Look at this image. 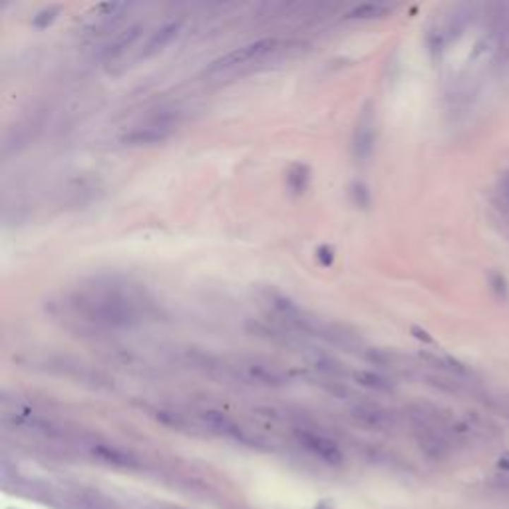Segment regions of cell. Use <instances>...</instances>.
Listing matches in <instances>:
<instances>
[{
  "label": "cell",
  "instance_id": "3957f363",
  "mask_svg": "<svg viewBox=\"0 0 509 509\" xmlns=\"http://www.w3.org/2000/svg\"><path fill=\"white\" fill-rule=\"evenodd\" d=\"M293 436L294 440H297V444L301 445L306 454H311L316 460L328 464V466H340L345 462L342 450L326 433L316 432V430L306 428V426H299V428L293 430Z\"/></svg>",
  "mask_w": 509,
  "mask_h": 509
},
{
  "label": "cell",
  "instance_id": "5b68a950",
  "mask_svg": "<svg viewBox=\"0 0 509 509\" xmlns=\"http://www.w3.org/2000/svg\"><path fill=\"white\" fill-rule=\"evenodd\" d=\"M374 145H376V114H374L372 102H369L364 104L352 131V143H350L352 157L358 163H366L374 153Z\"/></svg>",
  "mask_w": 509,
  "mask_h": 509
},
{
  "label": "cell",
  "instance_id": "9a60e30c",
  "mask_svg": "<svg viewBox=\"0 0 509 509\" xmlns=\"http://www.w3.org/2000/svg\"><path fill=\"white\" fill-rule=\"evenodd\" d=\"M350 199L358 209H369L372 203V196H370V187L364 181H352L350 184Z\"/></svg>",
  "mask_w": 509,
  "mask_h": 509
},
{
  "label": "cell",
  "instance_id": "8fae6325",
  "mask_svg": "<svg viewBox=\"0 0 509 509\" xmlns=\"http://www.w3.org/2000/svg\"><path fill=\"white\" fill-rule=\"evenodd\" d=\"M140 34H141V24H133L130 28H126L124 32H119L118 36L106 46L104 54L108 56V58H114V56L121 54L126 48H130L131 44L140 38Z\"/></svg>",
  "mask_w": 509,
  "mask_h": 509
},
{
  "label": "cell",
  "instance_id": "7c38bea8",
  "mask_svg": "<svg viewBox=\"0 0 509 509\" xmlns=\"http://www.w3.org/2000/svg\"><path fill=\"white\" fill-rule=\"evenodd\" d=\"M354 380H357L360 386L364 388H370V390L376 392H392L394 390V384L390 380L384 378L382 374L378 372H370V370H360V372H354Z\"/></svg>",
  "mask_w": 509,
  "mask_h": 509
},
{
  "label": "cell",
  "instance_id": "52a82bcc",
  "mask_svg": "<svg viewBox=\"0 0 509 509\" xmlns=\"http://www.w3.org/2000/svg\"><path fill=\"white\" fill-rule=\"evenodd\" d=\"M172 124L165 121H152L145 126H138L131 128L124 136H121V143L130 145V148H141V145H155V143H163L172 138Z\"/></svg>",
  "mask_w": 509,
  "mask_h": 509
},
{
  "label": "cell",
  "instance_id": "277c9868",
  "mask_svg": "<svg viewBox=\"0 0 509 509\" xmlns=\"http://www.w3.org/2000/svg\"><path fill=\"white\" fill-rule=\"evenodd\" d=\"M201 422L205 426L209 432L219 433L227 440H233L241 445H249V448H257V450H263L265 448V442L261 440L259 436H253L249 433L245 428H241L235 420H231L227 414L219 410H205L201 412Z\"/></svg>",
  "mask_w": 509,
  "mask_h": 509
},
{
  "label": "cell",
  "instance_id": "7402d4cb",
  "mask_svg": "<svg viewBox=\"0 0 509 509\" xmlns=\"http://www.w3.org/2000/svg\"><path fill=\"white\" fill-rule=\"evenodd\" d=\"M160 509H181V508H160Z\"/></svg>",
  "mask_w": 509,
  "mask_h": 509
},
{
  "label": "cell",
  "instance_id": "5bb4252c",
  "mask_svg": "<svg viewBox=\"0 0 509 509\" xmlns=\"http://www.w3.org/2000/svg\"><path fill=\"white\" fill-rule=\"evenodd\" d=\"M247 372H249L251 378H255V382L267 384V386H282L285 384V378L279 372L267 369V366H261V364H249Z\"/></svg>",
  "mask_w": 509,
  "mask_h": 509
},
{
  "label": "cell",
  "instance_id": "30bf717a",
  "mask_svg": "<svg viewBox=\"0 0 509 509\" xmlns=\"http://www.w3.org/2000/svg\"><path fill=\"white\" fill-rule=\"evenodd\" d=\"M311 184V169L304 163H293L287 172V187L293 196H303Z\"/></svg>",
  "mask_w": 509,
  "mask_h": 509
},
{
  "label": "cell",
  "instance_id": "e0dca14e",
  "mask_svg": "<svg viewBox=\"0 0 509 509\" xmlns=\"http://www.w3.org/2000/svg\"><path fill=\"white\" fill-rule=\"evenodd\" d=\"M498 193H499V201H501L503 209H508L509 211V169L505 172V174L501 175V179H499Z\"/></svg>",
  "mask_w": 509,
  "mask_h": 509
},
{
  "label": "cell",
  "instance_id": "4fadbf2b",
  "mask_svg": "<svg viewBox=\"0 0 509 509\" xmlns=\"http://www.w3.org/2000/svg\"><path fill=\"white\" fill-rule=\"evenodd\" d=\"M392 8L388 4H380V2H362L357 4L352 11H348V18L352 20H366V18H380V16H386Z\"/></svg>",
  "mask_w": 509,
  "mask_h": 509
},
{
  "label": "cell",
  "instance_id": "44dd1931",
  "mask_svg": "<svg viewBox=\"0 0 509 509\" xmlns=\"http://www.w3.org/2000/svg\"><path fill=\"white\" fill-rule=\"evenodd\" d=\"M412 333H416V336H418V338H422L424 342H432V338L428 336V333H426V330H420L418 326H414V328H412Z\"/></svg>",
  "mask_w": 509,
  "mask_h": 509
},
{
  "label": "cell",
  "instance_id": "6da1fadb",
  "mask_svg": "<svg viewBox=\"0 0 509 509\" xmlns=\"http://www.w3.org/2000/svg\"><path fill=\"white\" fill-rule=\"evenodd\" d=\"M72 304L86 321L109 328L136 326L145 316L143 299L136 297L133 289H126V285L118 282L96 285L80 291L74 294Z\"/></svg>",
  "mask_w": 509,
  "mask_h": 509
},
{
  "label": "cell",
  "instance_id": "d6986e66",
  "mask_svg": "<svg viewBox=\"0 0 509 509\" xmlns=\"http://www.w3.org/2000/svg\"><path fill=\"white\" fill-rule=\"evenodd\" d=\"M316 261H318V263H323L325 267H330V265L335 263V251L330 249L328 245L318 247V249H316Z\"/></svg>",
  "mask_w": 509,
  "mask_h": 509
},
{
  "label": "cell",
  "instance_id": "ffe728a7",
  "mask_svg": "<svg viewBox=\"0 0 509 509\" xmlns=\"http://www.w3.org/2000/svg\"><path fill=\"white\" fill-rule=\"evenodd\" d=\"M498 467L499 469H503V472H509V452L501 454V457L498 460Z\"/></svg>",
  "mask_w": 509,
  "mask_h": 509
},
{
  "label": "cell",
  "instance_id": "8992f818",
  "mask_svg": "<svg viewBox=\"0 0 509 509\" xmlns=\"http://www.w3.org/2000/svg\"><path fill=\"white\" fill-rule=\"evenodd\" d=\"M90 455L104 464V466L116 467V469H124V472H138L143 467V462L141 457L130 452V450H124L119 445H112V444H104V442H96L88 448Z\"/></svg>",
  "mask_w": 509,
  "mask_h": 509
},
{
  "label": "cell",
  "instance_id": "2e32d148",
  "mask_svg": "<svg viewBox=\"0 0 509 509\" xmlns=\"http://www.w3.org/2000/svg\"><path fill=\"white\" fill-rule=\"evenodd\" d=\"M58 14H60V6H46V8L34 14L32 24L36 28H46L48 24H52L56 20Z\"/></svg>",
  "mask_w": 509,
  "mask_h": 509
},
{
  "label": "cell",
  "instance_id": "ba28073f",
  "mask_svg": "<svg viewBox=\"0 0 509 509\" xmlns=\"http://www.w3.org/2000/svg\"><path fill=\"white\" fill-rule=\"evenodd\" d=\"M350 416L357 420L362 428H369V430H388L394 426V418H392L390 412H386L380 406L374 404H358L352 406Z\"/></svg>",
  "mask_w": 509,
  "mask_h": 509
},
{
  "label": "cell",
  "instance_id": "7a4b0ae2",
  "mask_svg": "<svg viewBox=\"0 0 509 509\" xmlns=\"http://www.w3.org/2000/svg\"><path fill=\"white\" fill-rule=\"evenodd\" d=\"M285 44L289 42H285V40L277 38V36H267V38H259L255 42L243 44L239 48H233L227 54L215 58L211 64L207 66L205 72L207 74H221V72H229V70L241 68V66H247L251 62H255V60H261L265 56L281 50Z\"/></svg>",
  "mask_w": 509,
  "mask_h": 509
},
{
  "label": "cell",
  "instance_id": "ac0fdd59",
  "mask_svg": "<svg viewBox=\"0 0 509 509\" xmlns=\"http://www.w3.org/2000/svg\"><path fill=\"white\" fill-rule=\"evenodd\" d=\"M489 281H491V287H493V291L498 293L499 299H503V297L508 294V282H505V279H503L499 273H491Z\"/></svg>",
  "mask_w": 509,
  "mask_h": 509
},
{
  "label": "cell",
  "instance_id": "9c48e42d",
  "mask_svg": "<svg viewBox=\"0 0 509 509\" xmlns=\"http://www.w3.org/2000/svg\"><path fill=\"white\" fill-rule=\"evenodd\" d=\"M181 30V20H169L162 24V26H157L152 34H150V38L145 40L143 44V48H141V58H150V56L157 54L160 50H163L167 44L174 40L175 36L179 34Z\"/></svg>",
  "mask_w": 509,
  "mask_h": 509
}]
</instances>
